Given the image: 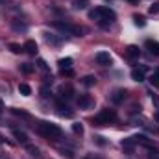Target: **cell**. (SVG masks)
Listing matches in <instances>:
<instances>
[{
	"mask_svg": "<svg viewBox=\"0 0 159 159\" xmlns=\"http://www.w3.org/2000/svg\"><path fill=\"white\" fill-rule=\"evenodd\" d=\"M89 19L96 20L102 28H109L113 24V20L117 19V13L111 7H107V6H98V7L89 11Z\"/></svg>",
	"mask_w": 159,
	"mask_h": 159,
	"instance_id": "cell-1",
	"label": "cell"
},
{
	"mask_svg": "<svg viewBox=\"0 0 159 159\" xmlns=\"http://www.w3.org/2000/svg\"><path fill=\"white\" fill-rule=\"evenodd\" d=\"M37 131H39L44 139H50V141H57L61 137V128L57 124L44 122V120H41L39 124H37Z\"/></svg>",
	"mask_w": 159,
	"mask_h": 159,
	"instance_id": "cell-2",
	"label": "cell"
},
{
	"mask_svg": "<svg viewBox=\"0 0 159 159\" xmlns=\"http://www.w3.org/2000/svg\"><path fill=\"white\" fill-rule=\"evenodd\" d=\"M115 120H117L115 109H102V111L93 119V122H94L96 126H107V124H111V122H115Z\"/></svg>",
	"mask_w": 159,
	"mask_h": 159,
	"instance_id": "cell-3",
	"label": "cell"
},
{
	"mask_svg": "<svg viewBox=\"0 0 159 159\" xmlns=\"http://www.w3.org/2000/svg\"><path fill=\"white\" fill-rule=\"evenodd\" d=\"M54 28L63 30V32H67V34H70V35H80V37L85 34V30H83V28L74 26V24H69V22H61V20H56V22H54Z\"/></svg>",
	"mask_w": 159,
	"mask_h": 159,
	"instance_id": "cell-4",
	"label": "cell"
},
{
	"mask_svg": "<svg viewBox=\"0 0 159 159\" xmlns=\"http://www.w3.org/2000/svg\"><path fill=\"white\" fill-rule=\"evenodd\" d=\"M94 59H96V63H98V65H104V67L111 65V61H113V57L109 56V52H98Z\"/></svg>",
	"mask_w": 159,
	"mask_h": 159,
	"instance_id": "cell-5",
	"label": "cell"
},
{
	"mask_svg": "<svg viewBox=\"0 0 159 159\" xmlns=\"http://www.w3.org/2000/svg\"><path fill=\"white\" fill-rule=\"evenodd\" d=\"M78 106H80V109L91 107V106H93V98H91L89 94H80L78 96Z\"/></svg>",
	"mask_w": 159,
	"mask_h": 159,
	"instance_id": "cell-6",
	"label": "cell"
},
{
	"mask_svg": "<svg viewBox=\"0 0 159 159\" xmlns=\"http://www.w3.org/2000/svg\"><path fill=\"white\" fill-rule=\"evenodd\" d=\"M126 91L124 89H117V91H113V94H111V102L113 104H120V102H124V98H126Z\"/></svg>",
	"mask_w": 159,
	"mask_h": 159,
	"instance_id": "cell-7",
	"label": "cell"
},
{
	"mask_svg": "<svg viewBox=\"0 0 159 159\" xmlns=\"http://www.w3.org/2000/svg\"><path fill=\"white\" fill-rule=\"evenodd\" d=\"M22 50H24L26 54L35 56V54H37V43H35V41H26V43L22 44Z\"/></svg>",
	"mask_w": 159,
	"mask_h": 159,
	"instance_id": "cell-8",
	"label": "cell"
},
{
	"mask_svg": "<svg viewBox=\"0 0 159 159\" xmlns=\"http://www.w3.org/2000/svg\"><path fill=\"white\" fill-rule=\"evenodd\" d=\"M56 107H57V113H59L61 117H69V119H70V117L74 115L72 111H69V106H67V104H63V102H57V106H56Z\"/></svg>",
	"mask_w": 159,
	"mask_h": 159,
	"instance_id": "cell-9",
	"label": "cell"
},
{
	"mask_svg": "<svg viewBox=\"0 0 159 159\" xmlns=\"http://www.w3.org/2000/svg\"><path fill=\"white\" fill-rule=\"evenodd\" d=\"M144 46L150 50V54H154V56H159V43H157V41L148 39L146 43H144Z\"/></svg>",
	"mask_w": 159,
	"mask_h": 159,
	"instance_id": "cell-10",
	"label": "cell"
},
{
	"mask_svg": "<svg viewBox=\"0 0 159 159\" xmlns=\"http://www.w3.org/2000/svg\"><path fill=\"white\" fill-rule=\"evenodd\" d=\"M126 54H128L129 57H139V56H141V48L135 46V44H129V46L126 48Z\"/></svg>",
	"mask_w": 159,
	"mask_h": 159,
	"instance_id": "cell-11",
	"label": "cell"
},
{
	"mask_svg": "<svg viewBox=\"0 0 159 159\" xmlns=\"http://www.w3.org/2000/svg\"><path fill=\"white\" fill-rule=\"evenodd\" d=\"M131 78L135 81H144V69H133L131 70Z\"/></svg>",
	"mask_w": 159,
	"mask_h": 159,
	"instance_id": "cell-12",
	"label": "cell"
},
{
	"mask_svg": "<svg viewBox=\"0 0 159 159\" xmlns=\"http://www.w3.org/2000/svg\"><path fill=\"white\" fill-rule=\"evenodd\" d=\"M57 65H59V70H65V69H72V59H70V57L59 59V61H57Z\"/></svg>",
	"mask_w": 159,
	"mask_h": 159,
	"instance_id": "cell-13",
	"label": "cell"
},
{
	"mask_svg": "<svg viewBox=\"0 0 159 159\" xmlns=\"http://www.w3.org/2000/svg\"><path fill=\"white\" fill-rule=\"evenodd\" d=\"M13 135H15V139H17L19 143H22V144H28V135H26L24 131H19V129H15V131H13Z\"/></svg>",
	"mask_w": 159,
	"mask_h": 159,
	"instance_id": "cell-14",
	"label": "cell"
},
{
	"mask_svg": "<svg viewBox=\"0 0 159 159\" xmlns=\"http://www.w3.org/2000/svg\"><path fill=\"white\" fill-rule=\"evenodd\" d=\"M19 93H20L22 96H30V94H32V87H30L28 83H20V85H19Z\"/></svg>",
	"mask_w": 159,
	"mask_h": 159,
	"instance_id": "cell-15",
	"label": "cell"
},
{
	"mask_svg": "<svg viewBox=\"0 0 159 159\" xmlns=\"http://www.w3.org/2000/svg\"><path fill=\"white\" fill-rule=\"evenodd\" d=\"M133 144H135L133 137H129V139H124V141H122V148H124L126 152H131V150H133Z\"/></svg>",
	"mask_w": 159,
	"mask_h": 159,
	"instance_id": "cell-16",
	"label": "cell"
},
{
	"mask_svg": "<svg viewBox=\"0 0 159 159\" xmlns=\"http://www.w3.org/2000/svg\"><path fill=\"white\" fill-rule=\"evenodd\" d=\"M59 93H61L63 98H70V96H72V87H70V85H67V87L63 85V87L59 89Z\"/></svg>",
	"mask_w": 159,
	"mask_h": 159,
	"instance_id": "cell-17",
	"label": "cell"
},
{
	"mask_svg": "<svg viewBox=\"0 0 159 159\" xmlns=\"http://www.w3.org/2000/svg\"><path fill=\"white\" fill-rule=\"evenodd\" d=\"M72 6H74V9H85L89 6V0H74Z\"/></svg>",
	"mask_w": 159,
	"mask_h": 159,
	"instance_id": "cell-18",
	"label": "cell"
},
{
	"mask_svg": "<svg viewBox=\"0 0 159 159\" xmlns=\"http://www.w3.org/2000/svg\"><path fill=\"white\" fill-rule=\"evenodd\" d=\"M81 83H83L85 87H93V85L96 83V78H94V76H85V78L81 80Z\"/></svg>",
	"mask_w": 159,
	"mask_h": 159,
	"instance_id": "cell-19",
	"label": "cell"
},
{
	"mask_svg": "<svg viewBox=\"0 0 159 159\" xmlns=\"http://www.w3.org/2000/svg\"><path fill=\"white\" fill-rule=\"evenodd\" d=\"M133 20H135V24H137V26H141V28H143V26H146V20H144V17H143V15H133Z\"/></svg>",
	"mask_w": 159,
	"mask_h": 159,
	"instance_id": "cell-20",
	"label": "cell"
},
{
	"mask_svg": "<svg viewBox=\"0 0 159 159\" xmlns=\"http://www.w3.org/2000/svg\"><path fill=\"white\" fill-rule=\"evenodd\" d=\"M44 39L48 41L50 44H59V43H61V39H57V37H56V35H52V34H46V35H44Z\"/></svg>",
	"mask_w": 159,
	"mask_h": 159,
	"instance_id": "cell-21",
	"label": "cell"
},
{
	"mask_svg": "<svg viewBox=\"0 0 159 159\" xmlns=\"http://www.w3.org/2000/svg\"><path fill=\"white\" fill-rule=\"evenodd\" d=\"M9 50H11L13 54H20V52H22V46L17 44V43H9Z\"/></svg>",
	"mask_w": 159,
	"mask_h": 159,
	"instance_id": "cell-22",
	"label": "cell"
},
{
	"mask_svg": "<svg viewBox=\"0 0 159 159\" xmlns=\"http://www.w3.org/2000/svg\"><path fill=\"white\" fill-rule=\"evenodd\" d=\"M20 70H22L24 74H30V72H34V67H32L30 63H22V65H20Z\"/></svg>",
	"mask_w": 159,
	"mask_h": 159,
	"instance_id": "cell-23",
	"label": "cell"
},
{
	"mask_svg": "<svg viewBox=\"0 0 159 159\" xmlns=\"http://www.w3.org/2000/svg\"><path fill=\"white\" fill-rule=\"evenodd\" d=\"M26 150H28L30 154H34V156H39V148H37V146H32V144H26Z\"/></svg>",
	"mask_w": 159,
	"mask_h": 159,
	"instance_id": "cell-24",
	"label": "cell"
},
{
	"mask_svg": "<svg viewBox=\"0 0 159 159\" xmlns=\"http://www.w3.org/2000/svg\"><path fill=\"white\" fill-rule=\"evenodd\" d=\"M72 131H74L76 135H81V133H83V126H81V124H72Z\"/></svg>",
	"mask_w": 159,
	"mask_h": 159,
	"instance_id": "cell-25",
	"label": "cell"
},
{
	"mask_svg": "<svg viewBox=\"0 0 159 159\" xmlns=\"http://www.w3.org/2000/svg\"><path fill=\"white\" fill-rule=\"evenodd\" d=\"M150 81H152V85H156V87H159V70H157V72H154V74H152V78H150Z\"/></svg>",
	"mask_w": 159,
	"mask_h": 159,
	"instance_id": "cell-26",
	"label": "cell"
},
{
	"mask_svg": "<svg viewBox=\"0 0 159 159\" xmlns=\"http://www.w3.org/2000/svg\"><path fill=\"white\" fill-rule=\"evenodd\" d=\"M150 13H152V15H157L159 13V2H154V4L150 6Z\"/></svg>",
	"mask_w": 159,
	"mask_h": 159,
	"instance_id": "cell-27",
	"label": "cell"
},
{
	"mask_svg": "<svg viewBox=\"0 0 159 159\" xmlns=\"http://www.w3.org/2000/svg\"><path fill=\"white\" fill-rule=\"evenodd\" d=\"M61 74L63 76H74V70L72 69H65V70H61Z\"/></svg>",
	"mask_w": 159,
	"mask_h": 159,
	"instance_id": "cell-28",
	"label": "cell"
},
{
	"mask_svg": "<svg viewBox=\"0 0 159 159\" xmlns=\"http://www.w3.org/2000/svg\"><path fill=\"white\" fill-rule=\"evenodd\" d=\"M152 102H154V106L159 109V96L157 94H152Z\"/></svg>",
	"mask_w": 159,
	"mask_h": 159,
	"instance_id": "cell-29",
	"label": "cell"
},
{
	"mask_svg": "<svg viewBox=\"0 0 159 159\" xmlns=\"http://www.w3.org/2000/svg\"><path fill=\"white\" fill-rule=\"evenodd\" d=\"M61 154H63V156H67V159H74V156H72V152H70V150H63Z\"/></svg>",
	"mask_w": 159,
	"mask_h": 159,
	"instance_id": "cell-30",
	"label": "cell"
},
{
	"mask_svg": "<svg viewBox=\"0 0 159 159\" xmlns=\"http://www.w3.org/2000/svg\"><path fill=\"white\" fill-rule=\"evenodd\" d=\"M13 28H15V30H22V32L26 30V26H24V24H17V22H13Z\"/></svg>",
	"mask_w": 159,
	"mask_h": 159,
	"instance_id": "cell-31",
	"label": "cell"
},
{
	"mask_svg": "<svg viewBox=\"0 0 159 159\" xmlns=\"http://www.w3.org/2000/svg\"><path fill=\"white\" fill-rule=\"evenodd\" d=\"M39 69H43V70H48V67H46V63H44L43 59H39Z\"/></svg>",
	"mask_w": 159,
	"mask_h": 159,
	"instance_id": "cell-32",
	"label": "cell"
},
{
	"mask_svg": "<svg viewBox=\"0 0 159 159\" xmlns=\"http://www.w3.org/2000/svg\"><path fill=\"white\" fill-rule=\"evenodd\" d=\"M41 93H43V96H48V93H50V89H48V87H43V89H41Z\"/></svg>",
	"mask_w": 159,
	"mask_h": 159,
	"instance_id": "cell-33",
	"label": "cell"
},
{
	"mask_svg": "<svg viewBox=\"0 0 159 159\" xmlns=\"http://www.w3.org/2000/svg\"><path fill=\"white\" fill-rule=\"evenodd\" d=\"M2 109H4V102L0 100V111H2Z\"/></svg>",
	"mask_w": 159,
	"mask_h": 159,
	"instance_id": "cell-34",
	"label": "cell"
},
{
	"mask_svg": "<svg viewBox=\"0 0 159 159\" xmlns=\"http://www.w3.org/2000/svg\"><path fill=\"white\" fill-rule=\"evenodd\" d=\"M0 143H6V139H4V137H2V135H0Z\"/></svg>",
	"mask_w": 159,
	"mask_h": 159,
	"instance_id": "cell-35",
	"label": "cell"
},
{
	"mask_svg": "<svg viewBox=\"0 0 159 159\" xmlns=\"http://www.w3.org/2000/svg\"><path fill=\"white\" fill-rule=\"evenodd\" d=\"M129 2H137V0H129Z\"/></svg>",
	"mask_w": 159,
	"mask_h": 159,
	"instance_id": "cell-36",
	"label": "cell"
}]
</instances>
